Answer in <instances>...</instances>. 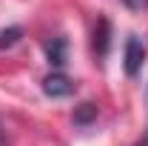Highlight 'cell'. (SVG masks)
<instances>
[{"label": "cell", "instance_id": "9", "mask_svg": "<svg viewBox=\"0 0 148 146\" xmlns=\"http://www.w3.org/2000/svg\"><path fill=\"white\" fill-rule=\"evenodd\" d=\"M0 143H3V129H0Z\"/></svg>", "mask_w": 148, "mask_h": 146}, {"label": "cell", "instance_id": "7", "mask_svg": "<svg viewBox=\"0 0 148 146\" xmlns=\"http://www.w3.org/2000/svg\"><path fill=\"white\" fill-rule=\"evenodd\" d=\"M128 9H134V12H140V9H148V0H123Z\"/></svg>", "mask_w": 148, "mask_h": 146}, {"label": "cell", "instance_id": "8", "mask_svg": "<svg viewBox=\"0 0 148 146\" xmlns=\"http://www.w3.org/2000/svg\"><path fill=\"white\" fill-rule=\"evenodd\" d=\"M134 146H148V138H143V140H140V143H134Z\"/></svg>", "mask_w": 148, "mask_h": 146}, {"label": "cell", "instance_id": "2", "mask_svg": "<svg viewBox=\"0 0 148 146\" xmlns=\"http://www.w3.org/2000/svg\"><path fill=\"white\" fill-rule=\"evenodd\" d=\"M43 92H46L49 97H66V95L74 92V83L66 77V74L54 72V74H49V77L43 80Z\"/></svg>", "mask_w": 148, "mask_h": 146}, {"label": "cell", "instance_id": "3", "mask_svg": "<svg viewBox=\"0 0 148 146\" xmlns=\"http://www.w3.org/2000/svg\"><path fill=\"white\" fill-rule=\"evenodd\" d=\"M43 49H46V60H49L54 69H60V66L66 63V40H63V37H51V40H46Z\"/></svg>", "mask_w": 148, "mask_h": 146}, {"label": "cell", "instance_id": "1", "mask_svg": "<svg viewBox=\"0 0 148 146\" xmlns=\"http://www.w3.org/2000/svg\"><path fill=\"white\" fill-rule=\"evenodd\" d=\"M143 60H145V46L131 35L128 40H125V74L134 77V74L143 69Z\"/></svg>", "mask_w": 148, "mask_h": 146}, {"label": "cell", "instance_id": "4", "mask_svg": "<svg viewBox=\"0 0 148 146\" xmlns=\"http://www.w3.org/2000/svg\"><path fill=\"white\" fill-rule=\"evenodd\" d=\"M108 37H111L108 20L100 17V20H97V26H94V49H97V55H100V57L108 52Z\"/></svg>", "mask_w": 148, "mask_h": 146}, {"label": "cell", "instance_id": "5", "mask_svg": "<svg viewBox=\"0 0 148 146\" xmlns=\"http://www.w3.org/2000/svg\"><path fill=\"white\" fill-rule=\"evenodd\" d=\"M20 35H23V32H20L17 26H12V29H3V32H0V49H12V46L20 40Z\"/></svg>", "mask_w": 148, "mask_h": 146}, {"label": "cell", "instance_id": "6", "mask_svg": "<svg viewBox=\"0 0 148 146\" xmlns=\"http://www.w3.org/2000/svg\"><path fill=\"white\" fill-rule=\"evenodd\" d=\"M91 117H97V106H91V103H83V106L77 109V115H74V123H88Z\"/></svg>", "mask_w": 148, "mask_h": 146}]
</instances>
